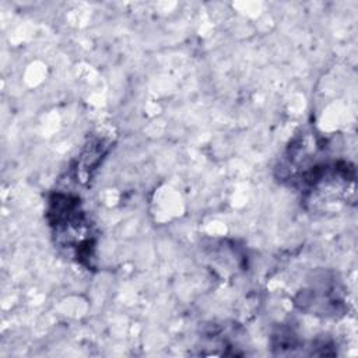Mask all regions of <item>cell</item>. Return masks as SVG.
I'll use <instances>...</instances> for the list:
<instances>
[{"label": "cell", "mask_w": 358, "mask_h": 358, "mask_svg": "<svg viewBox=\"0 0 358 358\" xmlns=\"http://www.w3.org/2000/svg\"><path fill=\"white\" fill-rule=\"evenodd\" d=\"M48 218L53 228L56 241L66 248L76 249L81 263L92 257L94 241L90 221L81 210L78 197L56 193L49 200Z\"/></svg>", "instance_id": "cell-1"}]
</instances>
